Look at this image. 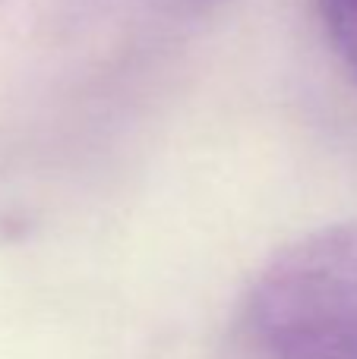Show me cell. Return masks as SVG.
I'll use <instances>...</instances> for the list:
<instances>
[{
	"label": "cell",
	"mask_w": 357,
	"mask_h": 359,
	"mask_svg": "<svg viewBox=\"0 0 357 359\" xmlns=\"http://www.w3.org/2000/svg\"><path fill=\"white\" fill-rule=\"evenodd\" d=\"M244 322L266 359H357V221L272 255L250 284Z\"/></svg>",
	"instance_id": "1"
},
{
	"label": "cell",
	"mask_w": 357,
	"mask_h": 359,
	"mask_svg": "<svg viewBox=\"0 0 357 359\" xmlns=\"http://www.w3.org/2000/svg\"><path fill=\"white\" fill-rule=\"evenodd\" d=\"M320 13L335 54L357 79V0H320Z\"/></svg>",
	"instance_id": "2"
}]
</instances>
